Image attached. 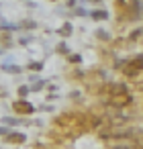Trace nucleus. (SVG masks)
Returning <instances> with one entry per match:
<instances>
[{
  "mask_svg": "<svg viewBox=\"0 0 143 149\" xmlns=\"http://www.w3.org/2000/svg\"><path fill=\"white\" fill-rule=\"evenodd\" d=\"M13 108H15L17 112H21V114H31V112H35V106L29 104L27 100H17V102L13 104Z\"/></svg>",
  "mask_w": 143,
  "mask_h": 149,
  "instance_id": "1",
  "label": "nucleus"
},
{
  "mask_svg": "<svg viewBox=\"0 0 143 149\" xmlns=\"http://www.w3.org/2000/svg\"><path fill=\"white\" fill-rule=\"evenodd\" d=\"M25 139H27V137H25L23 133H15V131H10V133L6 135V141H8V143H25Z\"/></svg>",
  "mask_w": 143,
  "mask_h": 149,
  "instance_id": "2",
  "label": "nucleus"
},
{
  "mask_svg": "<svg viewBox=\"0 0 143 149\" xmlns=\"http://www.w3.org/2000/svg\"><path fill=\"white\" fill-rule=\"evenodd\" d=\"M0 68H2L4 72H15V74H17V72H21V68H19V65H13V63H2Z\"/></svg>",
  "mask_w": 143,
  "mask_h": 149,
  "instance_id": "3",
  "label": "nucleus"
},
{
  "mask_svg": "<svg viewBox=\"0 0 143 149\" xmlns=\"http://www.w3.org/2000/svg\"><path fill=\"white\" fill-rule=\"evenodd\" d=\"M29 90H31L29 86H21V88H19V94H21V96H27V94H29Z\"/></svg>",
  "mask_w": 143,
  "mask_h": 149,
  "instance_id": "4",
  "label": "nucleus"
},
{
  "mask_svg": "<svg viewBox=\"0 0 143 149\" xmlns=\"http://www.w3.org/2000/svg\"><path fill=\"white\" fill-rule=\"evenodd\" d=\"M8 133H10V129H8V127H0V137H6Z\"/></svg>",
  "mask_w": 143,
  "mask_h": 149,
  "instance_id": "5",
  "label": "nucleus"
}]
</instances>
